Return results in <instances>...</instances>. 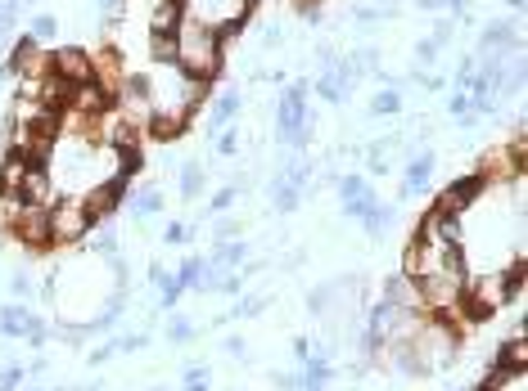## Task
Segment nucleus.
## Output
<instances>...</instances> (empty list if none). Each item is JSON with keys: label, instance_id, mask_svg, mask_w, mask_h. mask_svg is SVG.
I'll list each match as a JSON object with an SVG mask.
<instances>
[{"label": "nucleus", "instance_id": "f257e3e1", "mask_svg": "<svg viewBox=\"0 0 528 391\" xmlns=\"http://www.w3.org/2000/svg\"><path fill=\"white\" fill-rule=\"evenodd\" d=\"M172 41H176V68L185 77L213 81L222 72V41H226L222 28H213L208 19H199V14L185 10L181 23H176V32H172Z\"/></svg>", "mask_w": 528, "mask_h": 391}, {"label": "nucleus", "instance_id": "f03ea898", "mask_svg": "<svg viewBox=\"0 0 528 391\" xmlns=\"http://www.w3.org/2000/svg\"><path fill=\"white\" fill-rule=\"evenodd\" d=\"M307 81H294L285 95H280V108H276V136H280V145H289V149H307V140H311V112H307Z\"/></svg>", "mask_w": 528, "mask_h": 391}, {"label": "nucleus", "instance_id": "7ed1b4c3", "mask_svg": "<svg viewBox=\"0 0 528 391\" xmlns=\"http://www.w3.org/2000/svg\"><path fill=\"white\" fill-rule=\"evenodd\" d=\"M90 225H95V216L86 212V198L81 194H64V198L50 203V243L55 247L81 243L90 234Z\"/></svg>", "mask_w": 528, "mask_h": 391}, {"label": "nucleus", "instance_id": "20e7f679", "mask_svg": "<svg viewBox=\"0 0 528 391\" xmlns=\"http://www.w3.org/2000/svg\"><path fill=\"white\" fill-rule=\"evenodd\" d=\"M465 270H443L430 279H415V297H420V315L439 320L443 311H452L456 302H465Z\"/></svg>", "mask_w": 528, "mask_h": 391}, {"label": "nucleus", "instance_id": "39448f33", "mask_svg": "<svg viewBox=\"0 0 528 391\" xmlns=\"http://www.w3.org/2000/svg\"><path fill=\"white\" fill-rule=\"evenodd\" d=\"M10 234H14V238H19L28 252H46V247H55V243H50V207L23 203L19 220L10 225Z\"/></svg>", "mask_w": 528, "mask_h": 391}, {"label": "nucleus", "instance_id": "423d86ee", "mask_svg": "<svg viewBox=\"0 0 528 391\" xmlns=\"http://www.w3.org/2000/svg\"><path fill=\"white\" fill-rule=\"evenodd\" d=\"M488 189L492 185H506V180H519L524 176V158H515L510 154V145H497V149H488L483 158H479V171H474Z\"/></svg>", "mask_w": 528, "mask_h": 391}, {"label": "nucleus", "instance_id": "0eeeda50", "mask_svg": "<svg viewBox=\"0 0 528 391\" xmlns=\"http://www.w3.org/2000/svg\"><path fill=\"white\" fill-rule=\"evenodd\" d=\"M415 238L420 243H447V247H461V216H447V212H439V207H430L425 216H420V225H415Z\"/></svg>", "mask_w": 528, "mask_h": 391}, {"label": "nucleus", "instance_id": "6e6552de", "mask_svg": "<svg viewBox=\"0 0 528 391\" xmlns=\"http://www.w3.org/2000/svg\"><path fill=\"white\" fill-rule=\"evenodd\" d=\"M50 59H55V77H64L68 86H86V81H95L90 50H81V46H64V50H50Z\"/></svg>", "mask_w": 528, "mask_h": 391}, {"label": "nucleus", "instance_id": "1a4fd4ad", "mask_svg": "<svg viewBox=\"0 0 528 391\" xmlns=\"http://www.w3.org/2000/svg\"><path fill=\"white\" fill-rule=\"evenodd\" d=\"M488 185L479 180V176H465V180H452L443 194H439V212H447V216H461V212H470L474 203H479V194H483Z\"/></svg>", "mask_w": 528, "mask_h": 391}, {"label": "nucleus", "instance_id": "9d476101", "mask_svg": "<svg viewBox=\"0 0 528 391\" xmlns=\"http://www.w3.org/2000/svg\"><path fill=\"white\" fill-rule=\"evenodd\" d=\"M64 108H77V112L99 117L104 108H114V95L104 90L99 81H86V86H72V90H68V104H64Z\"/></svg>", "mask_w": 528, "mask_h": 391}, {"label": "nucleus", "instance_id": "9b49d317", "mask_svg": "<svg viewBox=\"0 0 528 391\" xmlns=\"http://www.w3.org/2000/svg\"><path fill=\"white\" fill-rule=\"evenodd\" d=\"M479 50H497V54H510V50H519V23L515 19H497V23H488L483 28V37H479Z\"/></svg>", "mask_w": 528, "mask_h": 391}, {"label": "nucleus", "instance_id": "f8f14e48", "mask_svg": "<svg viewBox=\"0 0 528 391\" xmlns=\"http://www.w3.org/2000/svg\"><path fill=\"white\" fill-rule=\"evenodd\" d=\"M335 189H339V198H344V212H348V216H362V212L375 203V194H370L366 176H357V171H353V176H339V180H335Z\"/></svg>", "mask_w": 528, "mask_h": 391}, {"label": "nucleus", "instance_id": "ddd939ff", "mask_svg": "<svg viewBox=\"0 0 528 391\" xmlns=\"http://www.w3.org/2000/svg\"><path fill=\"white\" fill-rule=\"evenodd\" d=\"M81 198H86V212H90L95 220H109V216L123 207V180H114V185H95V189H86Z\"/></svg>", "mask_w": 528, "mask_h": 391}, {"label": "nucleus", "instance_id": "4468645a", "mask_svg": "<svg viewBox=\"0 0 528 391\" xmlns=\"http://www.w3.org/2000/svg\"><path fill=\"white\" fill-rule=\"evenodd\" d=\"M430 180H434V154H430V149H425V154H411L406 176H402V194H406V198H420Z\"/></svg>", "mask_w": 528, "mask_h": 391}, {"label": "nucleus", "instance_id": "2eb2a0df", "mask_svg": "<svg viewBox=\"0 0 528 391\" xmlns=\"http://www.w3.org/2000/svg\"><path fill=\"white\" fill-rule=\"evenodd\" d=\"M59 194H55V180H50V171L41 167V162H32L28 167V180H23V203H37V207H50Z\"/></svg>", "mask_w": 528, "mask_h": 391}, {"label": "nucleus", "instance_id": "dca6fc26", "mask_svg": "<svg viewBox=\"0 0 528 391\" xmlns=\"http://www.w3.org/2000/svg\"><path fill=\"white\" fill-rule=\"evenodd\" d=\"M240 108H244V95H240V90H222V95L213 99V108H208V136L217 140V136H222V126H226Z\"/></svg>", "mask_w": 528, "mask_h": 391}, {"label": "nucleus", "instance_id": "f3484780", "mask_svg": "<svg viewBox=\"0 0 528 391\" xmlns=\"http://www.w3.org/2000/svg\"><path fill=\"white\" fill-rule=\"evenodd\" d=\"M384 302H388V306H397V311H411V315H420L415 279H406V275H388V279H384Z\"/></svg>", "mask_w": 528, "mask_h": 391}, {"label": "nucleus", "instance_id": "a211bd4d", "mask_svg": "<svg viewBox=\"0 0 528 391\" xmlns=\"http://www.w3.org/2000/svg\"><path fill=\"white\" fill-rule=\"evenodd\" d=\"M28 158L23 154H10L5 162H0V194L5 198H23V180H28Z\"/></svg>", "mask_w": 528, "mask_h": 391}, {"label": "nucleus", "instance_id": "6ab92c4d", "mask_svg": "<svg viewBox=\"0 0 528 391\" xmlns=\"http://www.w3.org/2000/svg\"><path fill=\"white\" fill-rule=\"evenodd\" d=\"M497 369H506V373H524L528 369V342H524V329H515V337L497 351V360H492Z\"/></svg>", "mask_w": 528, "mask_h": 391}, {"label": "nucleus", "instance_id": "aec40b11", "mask_svg": "<svg viewBox=\"0 0 528 391\" xmlns=\"http://www.w3.org/2000/svg\"><path fill=\"white\" fill-rule=\"evenodd\" d=\"M181 14H185V5H176V0H154V10H149V32L172 37L176 23H181Z\"/></svg>", "mask_w": 528, "mask_h": 391}, {"label": "nucleus", "instance_id": "412c9836", "mask_svg": "<svg viewBox=\"0 0 528 391\" xmlns=\"http://www.w3.org/2000/svg\"><path fill=\"white\" fill-rule=\"evenodd\" d=\"M357 220H362V225H366V229H370V238H384V229H388V225H393V207H388V203H379V198H375V203H370V207H366V212H362V216H357Z\"/></svg>", "mask_w": 528, "mask_h": 391}, {"label": "nucleus", "instance_id": "4be33fe9", "mask_svg": "<svg viewBox=\"0 0 528 391\" xmlns=\"http://www.w3.org/2000/svg\"><path fill=\"white\" fill-rule=\"evenodd\" d=\"M154 212H163V194H158V185H141V194L132 198V216L145 220V216H154Z\"/></svg>", "mask_w": 528, "mask_h": 391}, {"label": "nucleus", "instance_id": "5701e85b", "mask_svg": "<svg viewBox=\"0 0 528 391\" xmlns=\"http://www.w3.org/2000/svg\"><path fill=\"white\" fill-rule=\"evenodd\" d=\"M208 266H217V270H231V266H244V243H217L213 247V261H208Z\"/></svg>", "mask_w": 528, "mask_h": 391}, {"label": "nucleus", "instance_id": "b1692460", "mask_svg": "<svg viewBox=\"0 0 528 391\" xmlns=\"http://www.w3.org/2000/svg\"><path fill=\"white\" fill-rule=\"evenodd\" d=\"M199 194H203V162L190 158L181 167V198H199Z\"/></svg>", "mask_w": 528, "mask_h": 391}, {"label": "nucleus", "instance_id": "393cba45", "mask_svg": "<svg viewBox=\"0 0 528 391\" xmlns=\"http://www.w3.org/2000/svg\"><path fill=\"white\" fill-rule=\"evenodd\" d=\"M298 198H302V194H298L294 185H285L280 176L271 180V207H276V212H294V207H298Z\"/></svg>", "mask_w": 528, "mask_h": 391}, {"label": "nucleus", "instance_id": "a878e982", "mask_svg": "<svg viewBox=\"0 0 528 391\" xmlns=\"http://www.w3.org/2000/svg\"><path fill=\"white\" fill-rule=\"evenodd\" d=\"M90 247L99 252V256H118V234H114V225H90Z\"/></svg>", "mask_w": 528, "mask_h": 391}, {"label": "nucleus", "instance_id": "bb28decb", "mask_svg": "<svg viewBox=\"0 0 528 391\" xmlns=\"http://www.w3.org/2000/svg\"><path fill=\"white\" fill-rule=\"evenodd\" d=\"M199 275H203V256H185V261H181V270H176V284H181V293L199 288Z\"/></svg>", "mask_w": 528, "mask_h": 391}, {"label": "nucleus", "instance_id": "cd10ccee", "mask_svg": "<svg viewBox=\"0 0 528 391\" xmlns=\"http://www.w3.org/2000/svg\"><path fill=\"white\" fill-rule=\"evenodd\" d=\"M55 32H59V19L55 14H32V23H28V37L41 46V41H55Z\"/></svg>", "mask_w": 528, "mask_h": 391}, {"label": "nucleus", "instance_id": "c85d7f7f", "mask_svg": "<svg viewBox=\"0 0 528 391\" xmlns=\"http://www.w3.org/2000/svg\"><path fill=\"white\" fill-rule=\"evenodd\" d=\"M149 59L163 68V63H176V41L172 37H158V32H149Z\"/></svg>", "mask_w": 528, "mask_h": 391}, {"label": "nucleus", "instance_id": "c756f323", "mask_svg": "<svg viewBox=\"0 0 528 391\" xmlns=\"http://www.w3.org/2000/svg\"><path fill=\"white\" fill-rule=\"evenodd\" d=\"M397 275H406V279H420V238H411L406 247H402V270Z\"/></svg>", "mask_w": 528, "mask_h": 391}, {"label": "nucleus", "instance_id": "7c9ffc66", "mask_svg": "<svg viewBox=\"0 0 528 391\" xmlns=\"http://www.w3.org/2000/svg\"><path fill=\"white\" fill-rule=\"evenodd\" d=\"M235 198H240V185H226V189H217L213 203H208V212H213V216H226V212L235 207Z\"/></svg>", "mask_w": 528, "mask_h": 391}, {"label": "nucleus", "instance_id": "2f4dec72", "mask_svg": "<svg viewBox=\"0 0 528 391\" xmlns=\"http://www.w3.org/2000/svg\"><path fill=\"white\" fill-rule=\"evenodd\" d=\"M37 50H41V46H37L32 37H23V41H14V54H10V68L19 72V68H23V63H28V59L37 54Z\"/></svg>", "mask_w": 528, "mask_h": 391}, {"label": "nucleus", "instance_id": "473e14b6", "mask_svg": "<svg viewBox=\"0 0 528 391\" xmlns=\"http://www.w3.org/2000/svg\"><path fill=\"white\" fill-rule=\"evenodd\" d=\"M397 108H402V95H397L393 86H388V90H379V95L370 99V112H397Z\"/></svg>", "mask_w": 528, "mask_h": 391}, {"label": "nucleus", "instance_id": "72a5a7b5", "mask_svg": "<svg viewBox=\"0 0 528 391\" xmlns=\"http://www.w3.org/2000/svg\"><path fill=\"white\" fill-rule=\"evenodd\" d=\"M415 63H420V72L434 68V63H439V46H434V41H420V46H415Z\"/></svg>", "mask_w": 528, "mask_h": 391}, {"label": "nucleus", "instance_id": "f704fd0d", "mask_svg": "<svg viewBox=\"0 0 528 391\" xmlns=\"http://www.w3.org/2000/svg\"><path fill=\"white\" fill-rule=\"evenodd\" d=\"M167 337H172V342H190V337H194V324H190V320H181V315H172Z\"/></svg>", "mask_w": 528, "mask_h": 391}, {"label": "nucleus", "instance_id": "c9c22d12", "mask_svg": "<svg viewBox=\"0 0 528 391\" xmlns=\"http://www.w3.org/2000/svg\"><path fill=\"white\" fill-rule=\"evenodd\" d=\"M190 234H194L190 225H181V220H172V225L163 229V243H176V247H181V243H190Z\"/></svg>", "mask_w": 528, "mask_h": 391}, {"label": "nucleus", "instance_id": "e433bc0d", "mask_svg": "<svg viewBox=\"0 0 528 391\" xmlns=\"http://www.w3.org/2000/svg\"><path fill=\"white\" fill-rule=\"evenodd\" d=\"M217 154L222 158H235L240 154V136H235V130H222V136H217Z\"/></svg>", "mask_w": 528, "mask_h": 391}, {"label": "nucleus", "instance_id": "4c0bfd02", "mask_svg": "<svg viewBox=\"0 0 528 391\" xmlns=\"http://www.w3.org/2000/svg\"><path fill=\"white\" fill-rule=\"evenodd\" d=\"M452 32H456V23H452V19H439V23H434V32H430V41H434V46H447V41H452Z\"/></svg>", "mask_w": 528, "mask_h": 391}, {"label": "nucleus", "instance_id": "58836bf2", "mask_svg": "<svg viewBox=\"0 0 528 391\" xmlns=\"http://www.w3.org/2000/svg\"><path fill=\"white\" fill-rule=\"evenodd\" d=\"M447 112H452V117H465V112H470V95H465V90H456V95L447 99Z\"/></svg>", "mask_w": 528, "mask_h": 391}, {"label": "nucleus", "instance_id": "ea45409f", "mask_svg": "<svg viewBox=\"0 0 528 391\" xmlns=\"http://www.w3.org/2000/svg\"><path fill=\"white\" fill-rule=\"evenodd\" d=\"M217 243H231V238H240V220H217V234H213Z\"/></svg>", "mask_w": 528, "mask_h": 391}, {"label": "nucleus", "instance_id": "a19ab883", "mask_svg": "<svg viewBox=\"0 0 528 391\" xmlns=\"http://www.w3.org/2000/svg\"><path fill=\"white\" fill-rule=\"evenodd\" d=\"M262 297H249V302H240V306H231V315H262Z\"/></svg>", "mask_w": 528, "mask_h": 391}, {"label": "nucleus", "instance_id": "79ce46f5", "mask_svg": "<svg viewBox=\"0 0 528 391\" xmlns=\"http://www.w3.org/2000/svg\"><path fill=\"white\" fill-rule=\"evenodd\" d=\"M271 382L280 387V391H298L302 382H298V373H271Z\"/></svg>", "mask_w": 528, "mask_h": 391}, {"label": "nucleus", "instance_id": "37998d69", "mask_svg": "<svg viewBox=\"0 0 528 391\" xmlns=\"http://www.w3.org/2000/svg\"><path fill=\"white\" fill-rule=\"evenodd\" d=\"M19 378H23V369H19V364H10L5 373H0V391H10V387H19Z\"/></svg>", "mask_w": 528, "mask_h": 391}, {"label": "nucleus", "instance_id": "c03bdc74", "mask_svg": "<svg viewBox=\"0 0 528 391\" xmlns=\"http://www.w3.org/2000/svg\"><path fill=\"white\" fill-rule=\"evenodd\" d=\"M10 288H14V297H23V293H32V279H28V275H14Z\"/></svg>", "mask_w": 528, "mask_h": 391}, {"label": "nucleus", "instance_id": "a18cd8bd", "mask_svg": "<svg viewBox=\"0 0 528 391\" xmlns=\"http://www.w3.org/2000/svg\"><path fill=\"white\" fill-rule=\"evenodd\" d=\"M280 41H285V32H280V28H267V32H262V46H267V50H271V46H280Z\"/></svg>", "mask_w": 528, "mask_h": 391}, {"label": "nucleus", "instance_id": "49530a36", "mask_svg": "<svg viewBox=\"0 0 528 391\" xmlns=\"http://www.w3.org/2000/svg\"><path fill=\"white\" fill-rule=\"evenodd\" d=\"M311 355V342L307 337H294V360H307Z\"/></svg>", "mask_w": 528, "mask_h": 391}, {"label": "nucleus", "instance_id": "de8ad7c7", "mask_svg": "<svg viewBox=\"0 0 528 391\" xmlns=\"http://www.w3.org/2000/svg\"><path fill=\"white\" fill-rule=\"evenodd\" d=\"M226 355H235V360H240V355H244V342H240V337H226Z\"/></svg>", "mask_w": 528, "mask_h": 391}, {"label": "nucleus", "instance_id": "09e8293b", "mask_svg": "<svg viewBox=\"0 0 528 391\" xmlns=\"http://www.w3.org/2000/svg\"><path fill=\"white\" fill-rule=\"evenodd\" d=\"M506 5H510V10H524V0H506Z\"/></svg>", "mask_w": 528, "mask_h": 391}, {"label": "nucleus", "instance_id": "8fccbe9b", "mask_svg": "<svg viewBox=\"0 0 528 391\" xmlns=\"http://www.w3.org/2000/svg\"><path fill=\"white\" fill-rule=\"evenodd\" d=\"M185 391H208V382H199V387H185Z\"/></svg>", "mask_w": 528, "mask_h": 391}, {"label": "nucleus", "instance_id": "3c124183", "mask_svg": "<svg viewBox=\"0 0 528 391\" xmlns=\"http://www.w3.org/2000/svg\"><path fill=\"white\" fill-rule=\"evenodd\" d=\"M176 5H185V10H190V0H176Z\"/></svg>", "mask_w": 528, "mask_h": 391}, {"label": "nucleus", "instance_id": "603ef678", "mask_svg": "<svg viewBox=\"0 0 528 391\" xmlns=\"http://www.w3.org/2000/svg\"><path fill=\"white\" fill-rule=\"evenodd\" d=\"M59 391H64V387H59ZM86 391H95V387H86Z\"/></svg>", "mask_w": 528, "mask_h": 391}, {"label": "nucleus", "instance_id": "864d4df0", "mask_svg": "<svg viewBox=\"0 0 528 391\" xmlns=\"http://www.w3.org/2000/svg\"><path fill=\"white\" fill-rule=\"evenodd\" d=\"M235 391H240V387H235Z\"/></svg>", "mask_w": 528, "mask_h": 391}]
</instances>
